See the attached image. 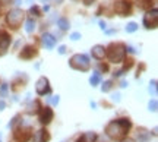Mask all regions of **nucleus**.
I'll return each mask as SVG.
<instances>
[{
  "mask_svg": "<svg viewBox=\"0 0 158 142\" xmlns=\"http://www.w3.org/2000/svg\"><path fill=\"white\" fill-rule=\"evenodd\" d=\"M130 129V122L127 119H117V120H113L111 123H108L107 129V135L111 139H120V138H123L127 131Z\"/></svg>",
  "mask_w": 158,
  "mask_h": 142,
  "instance_id": "obj_1",
  "label": "nucleus"
},
{
  "mask_svg": "<svg viewBox=\"0 0 158 142\" xmlns=\"http://www.w3.org/2000/svg\"><path fill=\"white\" fill-rule=\"evenodd\" d=\"M138 6H139V9H151V6H152V0H138Z\"/></svg>",
  "mask_w": 158,
  "mask_h": 142,
  "instance_id": "obj_16",
  "label": "nucleus"
},
{
  "mask_svg": "<svg viewBox=\"0 0 158 142\" xmlns=\"http://www.w3.org/2000/svg\"><path fill=\"white\" fill-rule=\"evenodd\" d=\"M70 66L73 69H78V70H88L89 69V60L88 57L84 56V54H75L72 59H70Z\"/></svg>",
  "mask_w": 158,
  "mask_h": 142,
  "instance_id": "obj_3",
  "label": "nucleus"
},
{
  "mask_svg": "<svg viewBox=\"0 0 158 142\" xmlns=\"http://www.w3.org/2000/svg\"><path fill=\"white\" fill-rule=\"evenodd\" d=\"M126 50H127V48H126L124 44H122V43H113V44H110V47L107 48V56L113 63H120L124 60Z\"/></svg>",
  "mask_w": 158,
  "mask_h": 142,
  "instance_id": "obj_2",
  "label": "nucleus"
},
{
  "mask_svg": "<svg viewBox=\"0 0 158 142\" xmlns=\"http://www.w3.org/2000/svg\"><path fill=\"white\" fill-rule=\"evenodd\" d=\"M51 119H53V110L50 107H43L41 108V113H40V122L43 125H47L50 123Z\"/></svg>",
  "mask_w": 158,
  "mask_h": 142,
  "instance_id": "obj_9",
  "label": "nucleus"
},
{
  "mask_svg": "<svg viewBox=\"0 0 158 142\" xmlns=\"http://www.w3.org/2000/svg\"><path fill=\"white\" fill-rule=\"evenodd\" d=\"M2 2H3V3H7V2H9V0H2Z\"/></svg>",
  "mask_w": 158,
  "mask_h": 142,
  "instance_id": "obj_31",
  "label": "nucleus"
},
{
  "mask_svg": "<svg viewBox=\"0 0 158 142\" xmlns=\"http://www.w3.org/2000/svg\"><path fill=\"white\" fill-rule=\"evenodd\" d=\"M122 142H135V141H133V139H130V138H127V139H123Z\"/></svg>",
  "mask_w": 158,
  "mask_h": 142,
  "instance_id": "obj_29",
  "label": "nucleus"
},
{
  "mask_svg": "<svg viewBox=\"0 0 158 142\" xmlns=\"http://www.w3.org/2000/svg\"><path fill=\"white\" fill-rule=\"evenodd\" d=\"M6 91H7V85H3L2 86V97L6 95Z\"/></svg>",
  "mask_w": 158,
  "mask_h": 142,
  "instance_id": "obj_26",
  "label": "nucleus"
},
{
  "mask_svg": "<svg viewBox=\"0 0 158 142\" xmlns=\"http://www.w3.org/2000/svg\"><path fill=\"white\" fill-rule=\"evenodd\" d=\"M9 44H10V37H9V34L5 32V31H2V32H0V50H2V53H5V51L7 50Z\"/></svg>",
  "mask_w": 158,
  "mask_h": 142,
  "instance_id": "obj_10",
  "label": "nucleus"
},
{
  "mask_svg": "<svg viewBox=\"0 0 158 142\" xmlns=\"http://www.w3.org/2000/svg\"><path fill=\"white\" fill-rule=\"evenodd\" d=\"M64 50H66V47H64V46L60 47V53H64Z\"/></svg>",
  "mask_w": 158,
  "mask_h": 142,
  "instance_id": "obj_30",
  "label": "nucleus"
},
{
  "mask_svg": "<svg viewBox=\"0 0 158 142\" xmlns=\"http://www.w3.org/2000/svg\"><path fill=\"white\" fill-rule=\"evenodd\" d=\"M59 25H60V28H62V29H68L69 28V22L64 19V18L59 19Z\"/></svg>",
  "mask_w": 158,
  "mask_h": 142,
  "instance_id": "obj_20",
  "label": "nucleus"
},
{
  "mask_svg": "<svg viewBox=\"0 0 158 142\" xmlns=\"http://www.w3.org/2000/svg\"><path fill=\"white\" fill-rule=\"evenodd\" d=\"M136 29H138V25H136L135 22H130L129 25L126 27V31H127V32H135Z\"/></svg>",
  "mask_w": 158,
  "mask_h": 142,
  "instance_id": "obj_19",
  "label": "nucleus"
},
{
  "mask_svg": "<svg viewBox=\"0 0 158 142\" xmlns=\"http://www.w3.org/2000/svg\"><path fill=\"white\" fill-rule=\"evenodd\" d=\"M130 7H132V5H130V2H127V0H120V2H114V10H116V13H118V15H127V13H130Z\"/></svg>",
  "mask_w": 158,
  "mask_h": 142,
  "instance_id": "obj_6",
  "label": "nucleus"
},
{
  "mask_svg": "<svg viewBox=\"0 0 158 142\" xmlns=\"http://www.w3.org/2000/svg\"><path fill=\"white\" fill-rule=\"evenodd\" d=\"M98 82H100V75H98V73H94V76L91 78V84H92V85H97Z\"/></svg>",
  "mask_w": 158,
  "mask_h": 142,
  "instance_id": "obj_22",
  "label": "nucleus"
},
{
  "mask_svg": "<svg viewBox=\"0 0 158 142\" xmlns=\"http://www.w3.org/2000/svg\"><path fill=\"white\" fill-rule=\"evenodd\" d=\"M19 56L22 57V59H32L34 56H37V48L32 46H27Z\"/></svg>",
  "mask_w": 158,
  "mask_h": 142,
  "instance_id": "obj_12",
  "label": "nucleus"
},
{
  "mask_svg": "<svg viewBox=\"0 0 158 142\" xmlns=\"http://www.w3.org/2000/svg\"><path fill=\"white\" fill-rule=\"evenodd\" d=\"M13 136L18 142H27L31 138V129L29 127H21V129H16L13 132Z\"/></svg>",
  "mask_w": 158,
  "mask_h": 142,
  "instance_id": "obj_7",
  "label": "nucleus"
},
{
  "mask_svg": "<svg viewBox=\"0 0 158 142\" xmlns=\"http://www.w3.org/2000/svg\"><path fill=\"white\" fill-rule=\"evenodd\" d=\"M97 139V135L94 132H88V133H84V135H81L78 138V141L76 142H94Z\"/></svg>",
  "mask_w": 158,
  "mask_h": 142,
  "instance_id": "obj_15",
  "label": "nucleus"
},
{
  "mask_svg": "<svg viewBox=\"0 0 158 142\" xmlns=\"http://www.w3.org/2000/svg\"><path fill=\"white\" fill-rule=\"evenodd\" d=\"M149 108H151V110H154V111L157 110V101H155V100H154L152 102H149Z\"/></svg>",
  "mask_w": 158,
  "mask_h": 142,
  "instance_id": "obj_24",
  "label": "nucleus"
},
{
  "mask_svg": "<svg viewBox=\"0 0 158 142\" xmlns=\"http://www.w3.org/2000/svg\"><path fill=\"white\" fill-rule=\"evenodd\" d=\"M43 43H44V46L47 47V48H53L54 44H56V38L50 34H44L43 35Z\"/></svg>",
  "mask_w": 158,
  "mask_h": 142,
  "instance_id": "obj_14",
  "label": "nucleus"
},
{
  "mask_svg": "<svg viewBox=\"0 0 158 142\" xmlns=\"http://www.w3.org/2000/svg\"><path fill=\"white\" fill-rule=\"evenodd\" d=\"M92 2H94V0H84V3H85V5H91Z\"/></svg>",
  "mask_w": 158,
  "mask_h": 142,
  "instance_id": "obj_28",
  "label": "nucleus"
},
{
  "mask_svg": "<svg viewBox=\"0 0 158 142\" xmlns=\"http://www.w3.org/2000/svg\"><path fill=\"white\" fill-rule=\"evenodd\" d=\"M79 37H81V35H79L78 32H75V34H72V40H78Z\"/></svg>",
  "mask_w": 158,
  "mask_h": 142,
  "instance_id": "obj_27",
  "label": "nucleus"
},
{
  "mask_svg": "<svg viewBox=\"0 0 158 142\" xmlns=\"http://www.w3.org/2000/svg\"><path fill=\"white\" fill-rule=\"evenodd\" d=\"M92 56L95 57V59H98V60L104 59V56H106V48L102 46H95L92 48Z\"/></svg>",
  "mask_w": 158,
  "mask_h": 142,
  "instance_id": "obj_13",
  "label": "nucleus"
},
{
  "mask_svg": "<svg viewBox=\"0 0 158 142\" xmlns=\"http://www.w3.org/2000/svg\"><path fill=\"white\" fill-rule=\"evenodd\" d=\"M111 88V82H106V86H102V91H108Z\"/></svg>",
  "mask_w": 158,
  "mask_h": 142,
  "instance_id": "obj_25",
  "label": "nucleus"
},
{
  "mask_svg": "<svg viewBox=\"0 0 158 142\" xmlns=\"http://www.w3.org/2000/svg\"><path fill=\"white\" fill-rule=\"evenodd\" d=\"M141 135V141H147L148 138H149V133H148L147 131H143V129H141V132L138 133V136Z\"/></svg>",
  "mask_w": 158,
  "mask_h": 142,
  "instance_id": "obj_21",
  "label": "nucleus"
},
{
  "mask_svg": "<svg viewBox=\"0 0 158 142\" xmlns=\"http://www.w3.org/2000/svg\"><path fill=\"white\" fill-rule=\"evenodd\" d=\"M34 28H35L34 21H32V19H28V22H27V31H28V32H32Z\"/></svg>",
  "mask_w": 158,
  "mask_h": 142,
  "instance_id": "obj_18",
  "label": "nucleus"
},
{
  "mask_svg": "<svg viewBox=\"0 0 158 142\" xmlns=\"http://www.w3.org/2000/svg\"><path fill=\"white\" fill-rule=\"evenodd\" d=\"M35 90L38 92L40 95H44L47 92H50V86H48V79L47 78H40L38 82H37V86H35Z\"/></svg>",
  "mask_w": 158,
  "mask_h": 142,
  "instance_id": "obj_8",
  "label": "nucleus"
},
{
  "mask_svg": "<svg viewBox=\"0 0 158 142\" xmlns=\"http://www.w3.org/2000/svg\"><path fill=\"white\" fill-rule=\"evenodd\" d=\"M23 21V12L19 9H13L7 13V23L12 28H19Z\"/></svg>",
  "mask_w": 158,
  "mask_h": 142,
  "instance_id": "obj_4",
  "label": "nucleus"
},
{
  "mask_svg": "<svg viewBox=\"0 0 158 142\" xmlns=\"http://www.w3.org/2000/svg\"><path fill=\"white\" fill-rule=\"evenodd\" d=\"M29 13H31V15H35V16H41V9H40L38 6H32V7L29 9Z\"/></svg>",
  "mask_w": 158,
  "mask_h": 142,
  "instance_id": "obj_17",
  "label": "nucleus"
},
{
  "mask_svg": "<svg viewBox=\"0 0 158 142\" xmlns=\"http://www.w3.org/2000/svg\"><path fill=\"white\" fill-rule=\"evenodd\" d=\"M157 19H158V10L152 9L143 16V25L147 28H157Z\"/></svg>",
  "mask_w": 158,
  "mask_h": 142,
  "instance_id": "obj_5",
  "label": "nucleus"
},
{
  "mask_svg": "<svg viewBox=\"0 0 158 142\" xmlns=\"http://www.w3.org/2000/svg\"><path fill=\"white\" fill-rule=\"evenodd\" d=\"M48 139H50L48 132L44 131V129H41V131H38L34 135V138H32V142H47Z\"/></svg>",
  "mask_w": 158,
  "mask_h": 142,
  "instance_id": "obj_11",
  "label": "nucleus"
},
{
  "mask_svg": "<svg viewBox=\"0 0 158 142\" xmlns=\"http://www.w3.org/2000/svg\"><path fill=\"white\" fill-rule=\"evenodd\" d=\"M132 65H133V60H132V59L126 60V65H124V70H126V69H130V68H132Z\"/></svg>",
  "mask_w": 158,
  "mask_h": 142,
  "instance_id": "obj_23",
  "label": "nucleus"
}]
</instances>
